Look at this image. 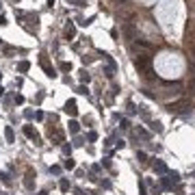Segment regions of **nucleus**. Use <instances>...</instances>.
<instances>
[{"instance_id": "obj_1", "label": "nucleus", "mask_w": 195, "mask_h": 195, "mask_svg": "<svg viewBox=\"0 0 195 195\" xmlns=\"http://www.w3.org/2000/svg\"><path fill=\"white\" fill-rule=\"evenodd\" d=\"M134 67L139 69V72H150V67H152V56H150V54H139V56L134 58Z\"/></svg>"}, {"instance_id": "obj_2", "label": "nucleus", "mask_w": 195, "mask_h": 195, "mask_svg": "<svg viewBox=\"0 0 195 195\" xmlns=\"http://www.w3.org/2000/svg\"><path fill=\"white\" fill-rule=\"evenodd\" d=\"M39 63H41V67H44L46 76H50V78H56V72H54V67L50 65V61H48V56H46V54H41V58H39Z\"/></svg>"}, {"instance_id": "obj_3", "label": "nucleus", "mask_w": 195, "mask_h": 195, "mask_svg": "<svg viewBox=\"0 0 195 195\" xmlns=\"http://www.w3.org/2000/svg\"><path fill=\"white\" fill-rule=\"evenodd\" d=\"M124 35H126L128 41H134V39H136V28H134V24L126 22V24H124Z\"/></svg>"}, {"instance_id": "obj_4", "label": "nucleus", "mask_w": 195, "mask_h": 195, "mask_svg": "<svg viewBox=\"0 0 195 195\" xmlns=\"http://www.w3.org/2000/svg\"><path fill=\"white\" fill-rule=\"evenodd\" d=\"M191 104L189 102H176V104H169V111L171 113H182V111H189Z\"/></svg>"}, {"instance_id": "obj_5", "label": "nucleus", "mask_w": 195, "mask_h": 195, "mask_svg": "<svg viewBox=\"0 0 195 195\" xmlns=\"http://www.w3.org/2000/svg\"><path fill=\"white\" fill-rule=\"evenodd\" d=\"M104 61H106V76H115V69H117V65H115V61H113L108 54H104Z\"/></svg>"}, {"instance_id": "obj_6", "label": "nucleus", "mask_w": 195, "mask_h": 195, "mask_svg": "<svg viewBox=\"0 0 195 195\" xmlns=\"http://www.w3.org/2000/svg\"><path fill=\"white\" fill-rule=\"evenodd\" d=\"M65 113H67V115H76V113H78V108H76V102H74V100H69V102L65 104Z\"/></svg>"}, {"instance_id": "obj_7", "label": "nucleus", "mask_w": 195, "mask_h": 195, "mask_svg": "<svg viewBox=\"0 0 195 195\" xmlns=\"http://www.w3.org/2000/svg\"><path fill=\"white\" fill-rule=\"evenodd\" d=\"M74 35H76V26H74L72 22H69V24L65 26V37H67V39H72Z\"/></svg>"}, {"instance_id": "obj_8", "label": "nucleus", "mask_w": 195, "mask_h": 195, "mask_svg": "<svg viewBox=\"0 0 195 195\" xmlns=\"http://www.w3.org/2000/svg\"><path fill=\"white\" fill-rule=\"evenodd\" d=\"M28 69H30V63H28V61H20V63H17V72L26 74Z\"/></svg>"}, {"instance_id": "obj_9", "label": "nucleus", "mask_w": 195, "mask_h": 195, "mask_svg": "<svg viewBox=\"0 0 195 195\" xmlns=\"http://www.w3.org/2000/svg\"><path fill=\"white\" fill-rule=\"evenodd\" d=\"M24 134L28 136V139H35V141H37V132L33 130V126H24Z\"/></svg>"}, {"instance_id": "obj_10", "label": "nucleus", "mask_w": 195, "mask_h": 195, "mask_svg": "<svg viewBox=\"0 0 195 195\" xmlns=\"http://www.w3.org/2000/svg\"><path fill=\"white\" fill-rule=\"evenodd\" d=\"M5 136H7V141H9V143H13V141H15V134H13V128H11V126H7V128H5Z\"/></svg>"}, {"instance_id": "obj_11", "label": "nucleus", "mask_w": 195, "mask_h": 195, "mask_svg": "<svg viewBox=\"0 0 195 195\" xmlns=\"http://www.w3.org/2000/svg\"><path fill=\"white\" fill-rule=\"evenodd\" d=\"M154 169L158 171V173H165V171H167V165H165L163 161H156V163H154Z\"/></svg>"}, {"instance_id": "obj_12", "label": "nucleus", "mask_w": 195, "mask_h": 195, "mask_svg": "<svg viewBox=\"0 0 195 195\" xmlns=\"http://www.w3.org/2000/svg\"><path fill=\"white\" fill-rule=\"evenodd\" d=\"M78 130H80V124L72 119V122H69V132H72V134H78Z\"/></svg>"}, {"instance_id": "obj_13", "label": "nucleus", "mask_w": 195, "mask_h": 195, "mask_svg": "<svg viewBox=\"0 0 195 195\" xmlns=\"http://www.w3.org/2000/svg\"><path fill=\"white\" fill-rule=\"evenodd\" d=\"M58 189L63 191V193H67V191H69V180H65V178H63V180L58 182Z\"/></svg>"}, {"instance_id": "obj_14", "label": "nucleus", "mask_w": 195, "mask_h": 195, "mask_svg": "<svg viewBox=\"0 0 195 195\" xmlns=\"http://www.w3.org/2000/svg\"><path fill=\"white\" fill-rule=\"evenodd\" d=\"M152 130L154 132H163V124L161 122H152Z\"/></svg>"}, {"instance_id": "obj_15", "label": "nucleus", "mask_w": 195, "mask_h": 195, "mask_svg": "<svg viewBox=\"0 0 195 195\" xmlns=\"http://www.w3.org/2000/svg\"><path fill=\"white\" fill-rule=\"evenodd\" d=\"M24 184H26V189H33V173H28V176H26Z\"/></svg>"}, {"instance_id": "obj_16", "label": "nucleus", "mask_w": 195, "mask_h": 195, "mask_svg": "<svg viewBox=\"0 0 195 195\" xmlns=\"http://www.w3.org/2000/svg\"><path fill=\"white\" fill-rule=\"evenodd\" d=\"M58 67H61V72H69V69H72V63H67V61H63V63L58 65Z\"/></svg>"}, {"instance_id": "obj_17", "label": "nucleus", "mask_w": 195, "mask_h": 195, "mask_svg": "<svg viewBox=\"0 0 195 195\" xmlns=\"http://www.w3.org/2000/svg\"><path fill=\"white\" fill-rule=\"evenodd\" d=\"M63 167H65V169H74V167H76V163H74L72 158H67V161L63 163Z\"/></svg>"}, {"instance_id": "obj_18", "label": "nucleus", "mask_w": 195, "mask_h": 195, "mask_svg": "<svg viewBox=\"0 0 195 195\" xmlns=\"http://www.w3.org/2000/svg\"><path fill=\"white\" fill-rule=\"evenodd\" d=\"M15 102H17V104H24V95H22V93H17V95H15Z\"/></svg>"}, {"instance_id": "obj_19", "label": "nucleus", "mask_w": 195, "mask_h": 195, "mask_svg": "<svg viewBox=\"0 0 195 195\" xmlns=\"http://www.w3.org/2000/svg\"><path fill=\"white\" fill-rule=\"evenodd\" d=\"M0 178H2V182H7V184H9V173H5V171H2V173H0Z\"/></svg>"}, {"instance_id": "obj_20", "label": "nucleus", "mask_w": 195, "mask_h": 195, "mask_svg": "<svg viewBox=\"0 0 195 195\" xmlns=\"http://www.w3.org/2000/svg\"><path fill=\"white\" fill-rule=\"evenodd\" d=\"M136 156H139V161H141V163H145V158H147V156H145V152H139Z\"/></svg>"}, {"instance_id": "obj_21", "label": "nucleus", "mask_w": 195, "mask_h": 195, "mask_svg": "<svg viewBox=\"0 0 195 195\" xmlns=\"http://www.w3.org/2000/svg\"><path fill=\"white\" fill-rule=\"evenodd\" d=\"M80 80H83V83H89V74H87V72H83V76H80Z\"/></svg>"}, {"instance_id": "obj_22", "label": "nucleus", "mask_w": 195, "mask_h": 195, "mask_svg": "<svg viewBox=\"0 0 195 195\" xmlns=\"http://www.w3.org/2000/svg\"><path fill=\"white\" fill-rule=\"evenodd\" d=\"M50 171H52V173H58V171H61V167H58V165H52V167H50Z\"/></svg>"}, {"instance_id": "obj_23", "label": "nucleus", "mask_w": 195, "mask_h": 195, "mask_svg": "<svg viewBox=\"0 0 195 195\" xmlns=\"http://www.w3.org/2000/svg\"><path fill=\"white\" fill-rule=\"evenodd\" d=\"M128 111H130V113H136V106L132 102H128Z\"/></svg>"}, {"instance_id": "obj_24", "label": "nucleus", "mask_w": 195, "mask_h": 195, "mask_svg": "<svg viewBox=\"0 0 195 195\" xmlns=\"http://www.w3.org/2000/svg\"><path fill=\"white\" fill-rule=\"evenodd\" d=\"M7 24V17H5V15H0V26H5Z\"/></svg>"}, {"instance_id": "obj_25", "label": "nucleus", "mask_w": 195, "mask_h": 195, "mask_svg": "<svg viewBox=\"0 0 195 195\" xmlns=\"http://www.w3.org/2000/svg\"><path fill=\"white\" fill-rule=\"evenodd\" d=\"M37 195H48V191H39V193Z\"/></svg>"}, {"instance_id": "obj_26", "label": "nucleus", "mask_w": 195, "mask_h": 195, "mask_svg": "<svg viewBox=\"0 0 195 195\" xmlns=\"http://www.w3.org/2000/svg\"><path fill=\"white\" fill-rule=\"evenodd\" d=\"M0 9H2V2H0Z\"/></svg>"}, {"instance_id": "obj_27", "label": "nucleus", "mask_w": 195, "mask_h": 195, "mask_svg": "<svg viewBox=\"0 0 195 195\" xmlns=\"http://www.w3.org/2000/svg\"><path fill=\"white\" fill-rule=\"evenodd\" d=\"M119 2H126V0H119Z\"/></svg>"}, {"instance_id": "obj_28", "label": "nucleus", "mask_w": 195, "mask_h": 195, "mask_svg": "<svg viewBox=\"0 0 195 195\" xmlns=\"http://www.w3.org/2000/svg\"><path fill=\"white\" fill-rule=\"evenodd\" d=\"M0 41H2V39H0Z\"/></svg>"}]
</instances>
